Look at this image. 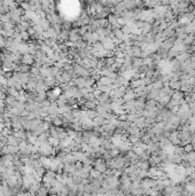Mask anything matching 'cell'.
<instances>
[{
	"label": "cell",
	"instance_id": "6da1fadb",
	"mask_svg": "<svg viewBox=\"0 0 195 196\" xmlns=\"http://www.w3.org/2000/svg\"><path fill=\"white\" fill-rule=\"evenodd\" d=\"M148 162H149V165H151V166H156L157 164H160V163L162 162V158H161V156H157V154H154L153 156H150L149 157Z\"/></svg>",
	"mask_w": 195,
	"mask_h": 196
},
{
	"label": "cell",
	"instance_id": "7a4b0ae2",
	"mask_svg": "<svg viewBox=\"0 0 195 196\" xmlns=\"http://www.w3.org/2000/svg\"><path fill=\"white\" fill-rule=\"evenodd\" d=\"M179 139H180V135L178 132H172V133H170V135H169V140H170V142H171L172 145H178Z\"/></svg>",
	"mask_w": 195,
	"mask_h": 196
},
{
	"label": "cell",
	"instance_id": "3957f363",
	"mask_svg": "<svg viewBox=\"0 0 195 196\" xmlns=\"http://www.w3.org/2000/svg\"><path fill=\"white\" fill-rule=\"evenodd\" d=\"M95 169L98 171H100L101 173L106 172V169H107V164H106L103 160H98L95 162Z\"/></svg>",
	"mask_w": 195,
	"mask_h": 196
},
{
	"label": "cell",
	"instance_id": "277c9868",
	"mask_svg": "<svg viewBox=\"0 0 195 196\" xmlns=\"http://www.w3.org/2000/svg\"><path fill=\"white\" fill-rule=\"evenodd\" d=\"M169 87L171 88V89H174V91H177V89H180V80H173L171 79L169 81Z\"/></svg>",
	"mask_w": 195,
	"mask_h": 196
},
{
	"label": "cell",
	"instance_id": "5b68a950",
	"mask_svg": "<svg viewBox=\"0 0 195 196\" xmlns=\"http://www.w3.org/2000/svg\"><path fill=\"white\" fill-rule=\"evenodd\" d=\"M184 152H194V149H193V145H192V143H187L186 146H184Z\"/></svg>",
	"mask_w": 195,
	"mask_h": 196
}]
</instances>
